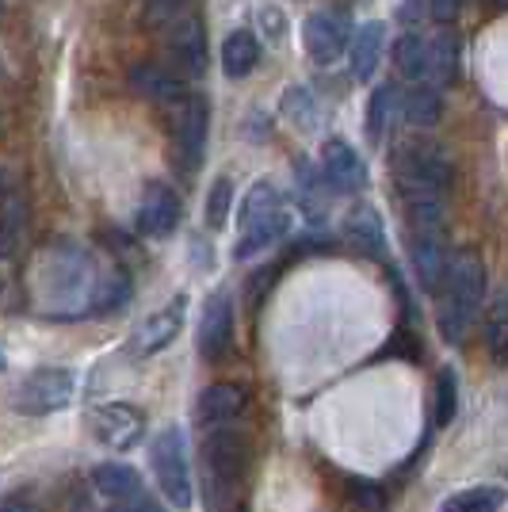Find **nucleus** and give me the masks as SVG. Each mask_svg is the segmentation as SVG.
<instances>
[{
	"label": "nucleus",
	"instance_id": "f257e3e1",
	"mask_svg": "<svg viewBox=\"0 0 508 512\" xmlns=\"http://www.w3.org/2000/svg\"><path fill=\"white\" fill-rule=\"evenodd\" d=\"M43 295L46 310L54 318H77V314H96L100 302V287L104 276H96V264L85 249L77 245H58L43 253Z\"/></svg>",
	"mask_w": 508,
	"mask_h": 512
},
{
	"label": "nucleus",
	"instance_id": "f03ea898",
	"mask_svg": "<svg viewBox=\"0 0 508 512\" xmlns=\"http://www.w3.org/2000/svg\"><path fill=\"white\" fill-rule=\"evenodd\" d=\"M447 299L440 302V333L447 344H463L478 306L486 299V268L474 249H459L447 260Z\"/></svg>",
	"mask_w": 508,
	"mask_h": 512
},
{
	"label": "nucleus",
	"instance_id": "7ed1b4c3",
	"mask_svg": "<svg viewBox=\"0 0 508 512\" xmlns=\"http://www.w3.org/2000/svg\"><path fill=\"white\" fill-rule=\"evenodd\" d=\"M394 184L405 207H432V203L444 207V195L451 188V161L440 146L413 138L394 153Z\"/></svg>",
	"mask_w": 508,
	"mask_h": 512
},
{
	"label": "nucleus",
	"instance_id": "20e7f679",
	"mask_svg": "<svg viewBox=\"0 0 508 512\" xmlns=\"http://www.w3.org/2000/svg\"><path fill=\"white\" fill-rule=\"evenodd\" d=\"M253 463V440L237 428H218L203 444V474H207V501L214 512L226 509L233 490L245 482Z\"/></svg>",
	"mask_w": 508,
	"mask_h": 512
},
{
	"label": "nucleus",
	"instance_id": "39448f33",
	"mask_svg": "<svg viewBox=\"0 0 508 512\" xmlns=\"http://www.w3.org/2000/svg\"><path fill=\"white\" fill-rule=\"evenodd\" d=\"M149 467L153 478L165 493L172 509H191L195 501V486H191V470H188V448H184V432L180 428H161L149 444Z\"/></svg>",
	"mask_w": 508,
	"mask_h": 512
},
{
	"label": "nucleus",
	"instance_id": "423d86ee",
	"mask_svg": "<svg viewBox=\"0 0 508 512\" xmlns=\"http://www.w3.org/2000/svg\"><path fill=\"white\" fill-rule=\"evenodd\" d=\"M165 50H169V69L184 81H195L207 73V27L199 16H176L165 27Z\"/></svg>",
	"mask_w": 508,
	"mask_h": 512
},
{
	"label": "nucleus",
	"instance_id": "0eeeda50",
	"mask_svg": "<svg viewBox=\"0 0 508 512\" xmlns=\"http://www.w3.org/2000/svg\"><path fill=\"white\" fill-rule=\"evenodd\" d=\"M207 127H211V107L203 96H184L180 104L169 107V134L172 150L180 153L184 169H195L199 157L207 150Z\"/></svg>",
	"mask_w": 508,
	"mask_h": 512
},
{
	"label": "nucleus",
	"instance_id": "6e6552de",
	"mask_svg": "<svg viewBox=\"0 0 508 512\" xmlns=\"http://www.w3.org/2000/svg\"><path fill=\"white\" fill-rule=\"evenodd\" d=\"M73 390H77V379L73 371L65 367H43L35 375H27V383L20 386L16 394V406L31 417H46V413H58L73 402Z\"/></svg>",
	"mask_w": 508,
	"mask_h": 512
},
{
	"label": "nucleus",
	"instance_id": "1a4fd4ad",
	"mask_svg": "<svg viewBox=\"0 0 508 512\" xmlns=\"http://www.w3.org/2000/svg\"><path fill=\"white\" fill-rule=\"evenodd\" d=\"M142 432H146V413L130 402H111V406L92 409V436L104 448L127 451L142 440Z\"/></svg>",
	"mask_w": 508,
	"mask_h": 512
},
{
	"label": "nucleus",
	"instance_id": "9d476101",
	"mask_svg": "<svg viewBox=\"0 0 508 512\" xmlns=\"http://www.w3.org/2000/svg\"><path fill=\"white\" fill-rule=\"evenodd\" d=\"M348 43H352V27L337 12H314L302 23V46H306L310 62L333 65L348 50Z\"/></svg>",
	"mask_w": 508,
	"mask_h": 512
},
{
	"label": "nucleus",
	"instance_id": "9b49d317",
	"mask_svg": "<svg viewBox=\"0 0 508 512\" xmlns=\"http://www.w3.org/2000/svg\"><path fill=\"white\" fill-rule=\"evenodd\" d=\"M233 348V302L226 291H214L207 306H203V318H199V352L203 360L218 363Z\"/></svg>",
	"mask_w": 508,
	"mask_h": 512
},
{
	"label": "nucleus",
	"instance_id": "f8f14e48",
	"mask_svg": "<svg viewBox=\"0 0 508 512\" xmlns=\"http://www.w3.org/2000/svg\"><path fill=\"white\" fill-rule=\"evenodd\" d=\"M321 180H329L337 192H363L367 188V165L344 138H325V146H321Z\"/></svg>",
	"mask_w": 508,
	"mask_h": 512
},
{
	"label": "nucleus",
	"instance_id": "ddd939ff",
	"mask_svg": "<svg viewBox=\"0 0 508 512\" xmlns=\"http://www.w3.org/2000/svg\"><path fill=\"white\" fill-rule=\"evenodd\" d=\"M176 222H180V195L161 180L146 184L142 203H138V234L169 237L176 230Z\"/></svg>",
	"mask_w": 508,
	"mask_h": 512
},
{
	"label": "nucleus",
	"instance_id": "4468645a",
	"mask_svg": "<svg viewBox=\"0 0 508 512\" xmlns=\"http://www.w3.org/2000/svg\"><path fill=\"white\" fill-rule=\"evenodd\" d=\"M130 88L146 104H157V107H172L188 96V81L184 77H176L169 65H153V62L130 69Z\"/></svg>",
	"mask_w": 508,
	"mask_h": 512
},
{
	"label": "nucleus",
	"instance_id": "2eb2a0df",
	"mask_svg": "<svg viewBox=\"0 0 508 512\" xmlns=\"http://www.w3.org/2000/svg\"><path fill=\"white\" fill-rule=\"evenodd\" d=\"M184 314H188V299H184V295L172 299L165 310L149 314V318L142 321V329L134 333V348H138L142 356H153V352L169 348V344L176 341V333H180V325H184Z\"/></svg>",
	"mask_w": 508,
	"mask_h": 512
},
{
	"label": "nucleus",
	"instance_id": "dca6fc26",
	"mask_svg": "<svg viewBox=\"0 0 508 512\" xmlns=\"http://www.w3.org/2000/svg\"><path fill=\"white\" fill-rule=\"evenodd\" d=\"M88 482H92V493L104 501L107 509H111V505H123V501L142 493V478H138V470L127 467V463H100V467L92 470Z\"/></svg>",
	"mask_w": 508,
	"mask_h": 512
},
{
	"label": "nucleus",
	"instance_id": "f3484780",
	"mask_svg": "<svg viewBox=\"0 0 508 512\" xmlns=\"http://www.w3.org/2000/svg\"><path fill=\"white\" fill-rule=\"evenodd\" d=\"M344 234H348V241L356 245V253L371 256V260H386V226H382V218L375 207H367V203H360L356 211L344 218Z\"/></svg>",
	"mask_w": 508,
	"mask_h": 512
},
{
	"label": "nucleus",
	"instance_id": "a211bd4d",
	"mask_svg": "<svg viewBox=\"0 0 508 512\" xmlns=\"http://www.w3.org/2000/svg\"><path fill=\"white\" fill-rule=\"evenodd\" d=\"M249 409V390L241 383H214L203 390L199 398V417L211 421V425H222V421H233Z\"/></svg>",
	"mask_w": 508,
	"mask_h": 512
},
{
	"label": "nucleus",
	"instance_id": "6ab92c4d",
	"mask_svg": "<svg viewBox=\"0 0 508 512\" xmlns=\"http://www.w3.org/2000/svg\"><path fill=\"white\" fill-rule=\"evenodd\" d=\"M348 50H352V81H360V85L371 81L382 62V50H386V27L379 20L363 23L356 39L348 43Z\"/></svg>",
	"mask_w": 508,
	"mask_h": 512
},
{
	"label": "nucleus",
	"instance_id": "aec40b11",
	"mask_svg": "<svg viewBox=\"0 0 508 512\" xmlns=\"http://www.w3.org/2000/svg\"><path fill=\"white\" fill-rule=\"evenodd\" d=\"M447 249L440 234H417L413 237V268H417V279H421L424 291H440L447 279Z\"/></svg>",
	"mask_w": 508,
	"mask_h": 512
},
{
	"label": "nucleus",
	"instance_id": "412c9836",
	"mask_svg": "<svg viewBox=\"0 0 508 512\" xmlns=\"http://www.w3.org/2000/svg\"><path fill=\"white\" fill-rule=\"evenodd\" d=\"M463 39L455 31H436L428 39V77H436L440 85H451L459 77V50H463Z\"/></svg>",
	"mask_w": 508,
	"mask_h": 512
},
{
	"label": "nucleus",
	"instance_id": "4be33fe9",
	"mask_svg": "<svg viewBox=\"0 0 508 512\" xmlns=\"http://www.w3.org/2000/svg\"><path fill=\"white\" fill-rule=\"evenodd\" d=\"M279 211H283V199H279V192L268 184V180H256L253 188H249V195L241 199L237 226H241V234H245V230H253V226H260V222L276 218Z\"/></svg>",
	"mask_w": 508,
	"mask_h": 512
},
{
	"label": "nucleus",
	"instance_id": "5701e85b",
	"mask_svg": "<svg viewBox=\"0 0 508 512\" xmlns=\"http://www.w3.org/2000/svg\"><path fill=\"white\" fill-rule=\"evenodd\" d=\"M260 62V43H256L253 31H233L226 35V43H222V69H226V77L233 81H241V77H249Z\"/></svg>",
	"mask_w": 508,
	"mask_h": 512
},
{
	"label": "nucleus",
	"instance_id": "b1692460",
	"mask_svg": "<svg viewBox=\"0 0 508 512\" xmlns=\"http://www.w3.org/2000/svg\"><path fill=\"white\" fill-rule=\"evenodd\" d=\"M398 100H402V92L394 85H379L371 92V104H367V138L379 146L382 138L390 134V123H394V111H398Z\"/></svg>",
	"mask_w": 508,
	"mask_h": 512
},
{
	"label": "nucleus",
	"instance_id": "393cba45",
	"mask_svg": "<svg viewBox=\"0 0 508 512\" xmlns=\"http://www.w3.org/2000/svg\"><path fill=\"white\" fill-rule=\"evenodd\" d=\"M287 230H291V214L279 211L276 218H268V222H260V226H253V230H245L233 253L241 256V260H249V256L264 253V249H272V245H276V241L287 234Z\"/></svg>",
	"mask_w": 508,
	"mask_h": 512
},
{
	"label": "nucleus",
	"instance_id": "a878e982",
	"mask_svg": "<svg viewBox=\"0 0 508 512\" xmlns=\"http://www.w3.org/2000/svg\"><path fill=\"white\" fill-rule=\"evenodd\" d=\"M394 65H398L402 77H409V81L421 85L424 77H428V39L413 35V31H405L402 39L394 43Z\"/></svg>",
	"mask_w": 508,
	"mask_h": 512
},
{
	"label": "nucleus",
	"instance_id": "bb28decb",
	"mask_svg": "<svg viewBox=\"0 0 508 512\" xmlns=\"http://www.w3.org/2000/svg\"><path fill=\"white\" fill-rule=\"evenodd\" d=\"M23 230H27V203H23L20 195H8L4 207H0V260L16 256Z\"/></svg>",
	"mask_w": 508,
	"mask_h": 512
},
{
	"label": "nucleus",
	"instance_id": "cd10ccee",
	"mask_svg": "<svg viewBox=\"0 0 508 512\" xmlns=\"http://www.w3.org/2000/svg\"><path fill=\"white\" fill-rule=\"evenodd\" d=\"M402 111H405V119H409L413 127L424 130V127H436V123H440L444 104H440V92H436L432 85H417L409 96H405Z\"/></svg>",
	"mask_w": 508,
	"mask_h": 512
},
{
	"label": "nucleus",
	"instance_id": "c85d7f7f",
	"mask_svg": "<svg viewBox=\"0 0 508 512\" xmlns=\"http://www.w3.org/2000/svg\"><path fill=\"white\" fill-rule=\"evenodd\" d=\"M505 497L501 490H489V486H478V490H463L455 497H447L440 512H501Z\"/></svg>",
	"mask_w": 508,
	"mask_h": 512
},
{
	"label": "nucleus",
	"instance_id": "c756f323",
	"mask_svg": "<svg viewBox=\"0 0 508 512\" xmlns=\"http://www.w3.org/2000/svg\"><path fill=\"white\" fill-rule=\"evenodd\" d=\"M486 344L497 363L508 360V299H501L486 318Z\"/></svg>",
	"mask_w": 508,
	"mask_h": 512
},
{
	"label": "nucleus",
	"instance_id": "7c9ffc66",
	"mask_svg": "<svg viewBox=\"0 0 508 512\" xmlns=\"http://www.w3.org/2000/svg\"><path fill=\"white\" fill-rule=\"evenodd\" d=\"M230 211H233V180L230 176H218L211 184V192H207V226L222 230Z\"/></svg>",
	"mask_w": 508,
	"mask_h": 512
},
{
	"label": "nucleus",
	"instance_id": "2f4dec72",
	"mask_svg": "<svg viewBox=\"0 0 508 512\" xmlns=\"http://www.w3.org/2000/svg\"><path fill=\"white\" fill-rule=\"evenodd\" d=\"M283 115H287L298 130H314V119H318L314 96H310L306 88H287V92H283Z\"/></svg>",
	"mask_w": 508,
	"mask_h": 512
},
{
	"label": "nucleus",
	"instance_id": "473e14b6",
	"mask_svg": "<svg viewBox=\"0 0 508 512\" xmlns=\"http://www.w3.org/2000/svg\"><path fill=\"white\" fill-rule=\"evenodd\" d=\"M455 406H459V379H455L451 367H444L440 379H436V425H451Z\"/></svg>",
	"mask_w": 508,
	"mask_h": 512
},
{
	"label": "nucleus",
	"instance_id": "72a5a7b5",
	"mask_svg": "<svg viewBox=\"0 0 508 512\" xmlns=\"http://www.w3.org/2000/svg\"><path fill=\"white\" fill-rule=\"evenodd\" d=\"M188 0H146V27H169L176 16H184Z\"/></svg>",
	"mask_w": 508,
	"mask_h": 512
},
{
	"label": "nucleus",
	"instance_id": "f704fd0d",
	"mask_svg": "<svg viewBox=\"0 0 508 512\" xmlns=\"http://www.w3.org/2000/svg\"><path fill=\"white\" fill-rule=\"evenodd\" d=\"M428 12L440 23H451L459 12H463V0H428Z\"/></svg>",
	"mask_w": 508,
	"mask_h": 512
},
{
	"label": "nucleus",
	"instance_id": "c9c22d12",
	"mask_svg": "<svg viewBox=\"0 0 508 512\" xmlns=\"http://www.w3.org/2000/svg\"><path fill=\"white\" fill-rule=\"evenodd\" d=\"M352 493H356L363 505H367V512H382V493L375 490V486H363V482H356V486H352Z\"/></svg>",
	"mask_w": 508,
	"mask_h": 512
},
{
	"label": "nucleus",
	"instance_id": "e433bc0d",
	"mask_svg": "<svg viewBox=\"0 0 508 512\" xmlns=\"http://www.w3.org/2000/svg\"><path fill=\"white\" fill-rule=\"evenodd\" d=\"M107 512H161L153 501H149L146 493H138V497H130V501H123V505H111Z\"/></svg>",
	"mask_w": 508,
	"mask_h": 512
},
{
	"label": "nucleus",
	"instance_id": "4c0bfd02",
	"mask_svg": "<svg viewBox=\"0 0 508 512\" xmlns=\"http://www.w3.org/2000/svg\"><path fill=\"white\" fill-rule=\"evenodd\" d=\"M0 512H39L31 501H23V497H8V501H0Z\"/></svg>",
	"mask_w": 508,
	"mask_h": 512
},
{
	"label": "nucleus",
	"instance_id": "58836bf2",
	"mask_svg": "<svg viewBox=\"0 0 508 512\" xmlns=\"http://www.w3.org/2000/svg\"><path fill=\"white\" fill-rule=\"evenodd\" d=\"M424 8H428V0H402V16H405V20H417Z\"/></svg>",
	"mask_w": 508,
	"mask_h": 512
},
{
	"label": "nucleus",
	"instance_id": "ea45409f",
	"mask_svg": "<svg viewBox=\"0 0 508 512\" xmlns=\"http://www.w3.org/2000/svg\"><path fill=\"white\" fill-rule=\"evenodd\" d=\"M4 199H8V176L0 172V207H4Z\"/></svg>",
	"mask_w": 508,
	"mask_h": 512
},
{
	"label": "nucleus",
	"instance_id": "a19ab883",
	"mask_svg": "<svg viewBox=\"0 0 508 512\" xmlns=\"http://www.w3.org/2000/svg\"><path fill=\"white\" fill-rule=\"evenodd\" d=\"M493 4H501V8H508V0H493Z\"/></svg>",
	"mask_w": 508,
	"mask_h": 512
},
{
	"label": "nucleus",
	"instance_id": "79ce46f5",
	"mask_svg": "<svg viewBox=\"0 0 508 512\" xmlns=\"http://www.w3.org/2000/svg\"><path fill=\"white\" fill-rule=\"evenodd\" d=\"M0 367H4V356H0Z\"/></svg>",
	"mask_w": 508,
	"mask_h": 512
}]
</instances>
